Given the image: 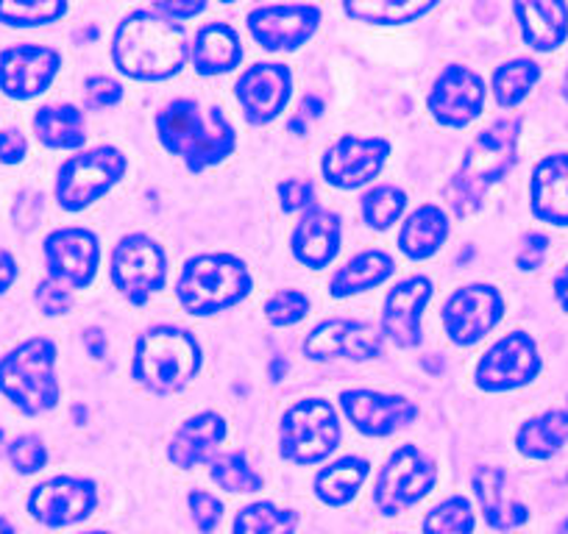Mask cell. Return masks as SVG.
Wrapping results in <instances>:
<instances>
[{
  "label": "cell",
  "instance_id": "e575fe53",
  "mask_svg": "<svg viewBox=\"0 0 568 534\" xmlns=\"http://www.w3.org/2000/svg\"><path fill=\"white\" fill-rule=\"evenodd\" d=\"M540 81V64L532 59H513L501 68L494 70V97L501 109H513L532 92V86Z\"/></svg>",
  "mask_w": 568,
  "mask_h": 534
},
{
  "label": "cell",
  "instance_id": "8992f818",
  "mask_svg": "<svg viewBox=\"0 0 568 534\" xmlns=\"http://www.w3.org/2000/svg\"><path fill=\"white\" fill-rule=\"evenodd\" d=\"M0 396L23 415H42L59 404L57 346L48 337H31L0 359Z\"/></svg>",
  "mask_w": 568,
  "mask_h": 534
},
{
  "label": "cell",
  "instance_id": "f35d334b",
  "mask_svg": "<svg viewBox=\"0 0 568 534\" xmlns=\"http://www.w3.org/2000/svg\"><path fill=\"white\" fill-rule=\"evenodd\" d=\"M210 476L226 493H256L262 490V476L248 465L245 454H221L212 460Z\"/></svg>",
  "mask_w": 568,
  "mask_h": 534
},
{
  "label": "cell",
  "instance_id": "ac0fdd59",
  "mask_svg": "<svg viewBox=\"0 0 568 534\" xmlns=\"http://www.w3.org/2000/svg\"><path fill=\"white\" fill-rule=\"evenodd\" d=\"M237 103L251 125H267L287 109L293 95V73L287 64H251L234 86Z\"/></svg>",
  "mask_w": 568,
  "mask_h": 534
},
{
  "label": "cell",
  "instance_id": "4316f807",
  "mask_svg": "<svg viewBox=\"0 0 568 534\" xmlns=\"http://www.w3.org/2000/svg\"><path fill=\"white\" fill-rule=\"evenodd\" d=\"M521 37L535 51H555L568 37V3L560 0H529L513 7Z\"/></svg>",
  "mask_w": 568,
  "mask_h": 534
},
{
  "label": "cell",
  "instance_id": "e0dca14e",
  "mask_svg": "<svg viewBox=\"0 0 568 534\" xmlns=\"http://www.w3.org/2000/svg\"><path fill=\"white\" fill-rule=\"evenodd\" d=\"M382 351H385V342H382L379 329L365 320L329 318L315 326L304 340V353L313 362H326V359L368 362V359L382 357Z\"/></svg>",
  "mask_w": 568,
  "mask_h": 534
},
{
  "label": "cell",
  "instance_id": "f5cc1de1",
  "mask_svg": "<svg viewBox=\"0 0 568 534\" xmlns=\"http://www.w3.org/2000/svg\"><path fill=\"white\" fill-rule=\"evenodd\" d=\"M84 346H87V351H90L92 359L106 357V346H109L106 335H103L101 329H95V326L84 331Z\"/></svg>",
  "mask_w": 568,
  "mask_h": 534
},
{
  "label": "cell",
  "instance_id": "ffe728a7",
  "mask_svg": "<svg viewBox=\"0 0 568 534\" xmlns=\"http://www.w3.org/2000/svg\"><path fill=\"white\" fill-rule=\"evenodd\" d=\"M390 156V143L382 137H341L324 156V178L337 189H357L374 182Z\"/></svg>",
  "mask_w": 568,
  "mask_h": 534
},
{
  "label": "cell",
  "instance_id": "ba28073f",
  "mask_svg": "<svg viewBox=\"0 0 568 534\" xmlns=\"http://www.w3.org/2000/svg\"><path fill=\"white\" fill-rule=\"evenodd\" d=\"M125 171H129V160L123 156V151L112 148V145L70 156L59 167L57 204L64 212L87 209L90 204L101 201L125 176Z\"/></svg>",
  "mask_w": 568,
  "mask_h": 534
},
{
  "label": "cell",
  "instance_id": "4fadbf2b",
  "mask_svg": "<svg viewBox=\"0 0 568 534\" xmlns=\"http://www.w3.org/2000/svg\"><path fill=\"white\" fill-rule=\"evenodd\" d=\"M42 250L48 279L59 281L68 290H84L92 285L101 265V243L90 228H57L48 234Z\"/></svg>",
  "mask_w": 568,
  "mask_h": 534
},
{
  "label": "cell",
  "instance_id": "8fae6325",
  "mask_svg": "<svg viewBox=\"0 0 568 534\" xmlns=\"http://www.w3.org/2000/svg\"><path fill=\"white\" fill-rule=\"evenodd\" d=\"M505 318V298L490 285H468L449 296L440 309V320L455 346H477Z\"/></svg>",
  "mask_w": 568,
  "mask_h": 534
},
{
  "label": "cell",
  "instance_id": "f907efd6",
  "mask_svg": "<svg viewBox=\"0 0 568 534\" xmlns=\"http://www.w3.org/2000/svg\"><path fill=\"white\" fill-rule=\"evenodd\" d=\"M42 215V195L40 193H23L20 201L14 204V220L20 223L23 228L37 226Z\"/></svg>",
  "mask_w": 568,
  "mask_h": 534
},
{
  "label": "cell",
  "instance_id": "277c9868",
  "mask_svg": "<svg viewBox=\"0 0 568 534\" xmlns=\"http://www.w3.org/2000/svg\"><path fill=\"white\" fill-rule=\"evenodd\" d=\"M201 370V346L187 329L154 326L134 342L131 379L156 396L184 390Z\"/></svg>",
  "mask_w": 568,
  "mask_h": 534
},
{
  "label": "cell",
  "instance_id": "b9f144b4",
  "mask_svg": "<svg viewBox=\"0 0 568 534\" xmlns=\"http://www.w3.org/2000/svg\"><path fill=\"white\" fill-rule=\"evenodd\" d=\"M9 462L18 473H37L48 465V449L37 434H23L9 445Z\"/></svg>",
  "mask_w": 568,
  "mask_h": 534
},
{
  "label": "cell",
  "instance_id": "816d5d0a",
  "mask_svg": "<svg viewBox=\"0 0 568 534\" xmlns=\"http://www.w3.org/2000/svg\"><path fill=\"white\" fill-rule=\"evenodd\" d=\"M14 279H18V261L9 250H0V296L14 285Z\"/></svg>",
  "mask_w": 568,
  "mask_h": 534
},
{
  "label": "cell",
  "instance_id": "7a4b0ae2",
  "mask_svg": "<svg viewBox=\"0 0 568 534\" xmlns=\"http://www.w3.org/2000/svg\"><path fill=\"white\" fill-rule=\"evenodd\" d=\"M156 137L168 154L184 160L190 173L217 165L237 148V134L221 106L204 109L193 97H179L156 114Z\"/></svg>",
  "mask_w": 568,
  "mask_h": 534
},
{
  "label": "cell",
  "instance_id": "ab89813d",
  "mask_svg": "<svg viewBox=\"0 0 568 534\" xmlns=\"http://www.w3.org/2000/svg\"><path fill=\"white\" fill-rule=\"evenodd\" d=\"M424 534H471L474 532V510L471 501L463 495L440 501L435 510L426 512Z\"/></svg>",
  "mask_w": 568,
  "mask_h": 534
},
{
  "label": "cell",
  "instance_id": "ee69618b",
  "mask_svg": "<svg viewBox=\"0 0 568 534\" xmlns=\"http://www.w3.org/2000/svg\"><path fill=\"white\" fill-rule=\"evenodd\" d=\"M34 301L37 307H40V312L48 315V318H57V315L70 312V307H73V296H70L68 287H62L53 279H45L37 285Z\"/></svg>",
  "mask_w": 568,
  "mask_h": 534
},
{
  "label": "cell",
  "instance_id": "cb8c5ba5",
  "mask_svg": "<svg viewBox=\"0 0 568 534\" xmlns=\"http://www.w3.org/2000/svg\"><path fill=\"white\" fill-rule=\"evenodd\" d=\"M529 206L538 220L568 226V154H551L535 165L529 178Z\"/></svg>",
  "mask_w": 568,
  "mask_h": 534
},
{
  "label": "cell",
  "instance_id": "484cf974",
  "mask_svg": "<svg viewBox=\"0 0 568 534\" xmlns=\"http://www.w3.org/2000/svg\"><path fill=\"white\" fill-rule=\"evenodd\" d=\"M471 484L490 528L510 532V528L524 526V523L529 521V510L521 504V501L513 499L510 479H507V473L501 471V468L496 465L477 468L471 476Z\"/></svg>",
  "mask_w": 568,
  "mask_h": 534
},
{
  "label": "cell",
  "instance_id": "680465c9",
  "mask_svg": "<svg viewBox=\"0 0 568 534\" xmlns=\"http://www.w3.org/2000/svg\"><path fill=\"white\" fill-rule=\"evenodd\" d=\"M557 534H568V517L560 523V528H557Z\"/></svg>",
  "mask_w": 568,
  "mask_h": 534
},
{
  "label": "cell",
  "instance_id": "9c48e42d",
  "mask_svg": "<svg viewBox=\"0 0 568 534\" xmlns=\"http://www.w3.org/2000/svg\"><path fill=\"white\" fill-rule=\"evenodd\" d=\"M168 281V256L149 234H129L112 250V285L134 307L149 304Z\"/></svg>",
  "mask_w": 568,
  "mask_h": 534
},
{
  "label": "cell",
  "instance_id": "7dc6e473",
  "mask_svg": "<svg viewBox=\"0 0 568 534\" xmlns=\"http://www.w3.org/2000/svg\"><path fill=\"white\" fill-rule=\"evenodd\" d=\"M546 250H549V237H546V234H527V237H524V248L518 250L516 256V265L521 267V270H535V267H540V261L546 259Z\"/></svg>",
  "mask_w": 568,
  "mask_h": 534
},
{
  "label": "cell",
  "instance_id": "681fc988",
  "mask_svg": "<svg viewBox=\"0 0 568 534\" xmlns=\"http://www.w3.org/2000/svg\"><path fill=\"white\" fill-rule=\"evenodd\" d=\"M149 9H154L156 14H162V18L168 20H190L195 18V14H201L206 9V3H195V0H187V3H176V0H156V3H151Z\"/></svg>",
  "mask_w": 568,
  "mask_h": 534
},
{
  "label": "cell",
  "instance_id": "30bf717a",
  "mask_svg": "<svg viewBox=\"0 0 568 534\" xmlns=\"http://www.w3.org/2000/svg\"><path fill=\"white\" fill-rule=\"evenodd\" d=\"M438 482V468L415 445H402L390 454L376 476L374 504L382 515H398L407 506L418 504Z\"/></svg>",
  "mask_w": 568,
  "mask_h": 534
},
{
  "label": "cell",
  "instance_id": "c3c4849f",
  "mask_svg": "<svg viewBox=\"0 0 568 534\" xmlns=\"http://www.w3.org/2000/svg\"><path fill=\"white\" fill-rule=\"evenodd\" d=\"M29 154V140L23 137L20 129L0 131V162L3 165H20Z\"/></svg>",
  "mask_w": 568,
  "mask_h": 534
},
{
  "label": "cell",
  "instance_id": "bcb514c9",
  "mask_svg": "<svg viewBox=\"0 0 568 534\" xmlns=\"http://www.w3.org/2000/svg\"><path fill=\"white\" fill-rule=\"evenodd\" d=\"M278 201L284 212H310L315 209V187L304 178H287L278 184Z\"/></svg>",
  "mask_w": 568,
  "mask_h": 534
},
{
  "label": "cell",
  "instance_id": "f1b7e54d",
  "mask_svg": "<svg viewBox=\"0 0 568 534\" xmlns=\"http://www.w3.org/2000/svg\"><path fill=\"white\" fill-rule=\"evenodd\" d=\"M446 239H449L446 212L435 204H424L404 220L402 232H398V250L407 259L420 261L438 254Z\"/></svg>",
  "mask_w": 568,
  "mask_h": 534
},
{
  "label": "cell",
  "instance_id": "44dd1931",
  "mask_svg": "<svg viewBox=\"0 0 568 534\" xmlns=\"http://www.w3.org/2000/svg\"><path fill=\"white\" fill-rule=\"evenodd\" d=\"M341 407L365 438H390L418 418V407L409 398L374 390H346L341 396Z\"/></svg>",
  "mask_w": 568,
  "mask_h": 534
},
{
  "label": "cell",
  "instance_id": "db71d44e",
  "mask_svg": "<svg viewBox=\"0 0 568 534\" xmlns=\"http://www.w3.org/2000/svg\"><path fill=\"white\" fill-rule=\"evenodd\" d=\"M555 298L562 312H568V265L555 276Z\"/></svg>",
  "mask_w": 568,
  "mask_h": 534
},
{
  "label": "cell",
  "instance_id": "9a60e30c",
  "mask_svg": "<svg viewBox=\"0 0 568 534\" xmlns=\"http://www.w3.org/2000/svg\"><path fill=\"white\" fill-rule=\"evenodd\" d=\"M62 68V53L48 45H12L0 53V90L14 101L42 95Z\"/></svg>",
  "mask_w": 568,
  "mask_h": 534
},
{
  "label": "cell",
  "instance_id": "3957f363",
  "mask_svg": "<svg viewBox=\"0 0 568 534\" xmlns=\"http://www.w3.org/2000/svg\"><path fill=\"white\" fill-rule=\"evenodd\" d=\"M518 134L521 117L496 120L485 131H479L471 148L463 156L460 171L455 173L444 189V201L455 217H468L483 206L485 195L496 182L507 176L518 162Z\"/></svg>",
  "mask_w": 568,
  "mask_h": 534
},
{
  "label": "cell",
  "instance_id": "7402d4cb",
  "mask_svg": "<svg viewBox=\"0 0 568 534\" xmlns=\"http://www.w3.org/2000/svg\"><path fill=\"white\" fill-rule=\"evenodd\" d=\"M433 298V281L426 276H409L398 281L385 298L379 335L398 348H415L420 342V318Z\"/></svg>",
  "mask_w": 568,
  "mask_h": 534
},
{
  "label": "cell",
  "instance_id": "94428289",
  "mask_svg": "<svg viewBox=\"0 0 568 534\" xmlns=\"http://www.w3.org/2000/svg\"><path fill=\"white\" fill-rule=\"evenodd\" d=\"M566 97H568V79H566Z\"/></svg>",
  "mask_w": 568,
  "mask_h": 534
},
{
  "label": "cell",
  "instance_id": "d590c367",
  "mask_svg": "<svg viewBox=\"0 0 568 534\" xmlns=\"http://www.w3.org/2000/svg\"><path fill=\"white\" fill-rule=\"evenodd\" d=\"M296 526L298 515L293 510H282L271 501H256L240 510L232 534H293Z\"/></svg>",
  "mask_w": 568,
  "mask_h": 534
},
{
  "label": "cell",
  "instance_id": "6da1fadb",
  "mask_svg": "<svg viewBox=\"0 0 568 534\" xmlns=\"http://www.w3.org/2000/svg\"><path fill=\"white\" fill-rule=\"evenodd\" d=\"M190 59L187 31L176 20L154 9H136L118 25L112 40V62L134 81H165L182 73Z\"/></svg>",
  "mask_w": 568,
  "mask_h": 534
},
{
  "label": "cell",
  "instance_id": "60d3db41",
  "mask_svg": "<svg viewBox=\"0 0 568 534\" xmlns=\"http://www.w3.org/2000/svg\"><path fill=\"white\" fill-rule=\"evenodd\" d=\"M310 312V298L298 290H278L276 296L267 298L265 304V318L273 326L284 329V326H296L307 318Z\"/></svg>",
  "mask_w": 568,
  "mask_h": 534
},
{
  "label": "cell",
  "instance_id": "4dcf8cb0",
  "mask_svg": "<svg viewBox=\"0 0 568 534\" xmlns=\"http://www.w3.org/2000/svg\"><path fill=\"white\" fill-rule=\"evenodd\" d=\"M34 134L42 145L53 151L81 148L87 140L84 112L70 103H53V106L37 109Z\"/></svg>",
  "mask_w": 568,
  "mask_h": 534
},
{
  "label": "cell",
  "instance_id": "52a82bcc",
  "mask_svg": "<svg viewBox=\"0 0 568 534\" xmlns=\"http://www.w3.org/2000/svg\"><path fill=\"white\" fill-rule=\"evenodd\" d=\"M341 445V421L329 401L307 398L284 412L278 427V454L293 465H318Z\"/></svg>",
  "mask_w": 568,
  "mask_h": 534
},
{
  "label": "cell",
  "instance_id": "9f6ffc18",
  "mask_svg": "<svg viewBox=\"0 0 568 534\" xmlns=\"http://www.w3.org/2000/svg\"><path fill=\"white\" fill-rule=\"evenodd\" d=\"M284 373H287V362H284L282 357H276V359H273V362H271V379H273V381H282Z\"/></svg>",
  "mask_w": 568,
  "mask_h": 534
},
{
  "label": "cell",
  "instance_id": "d6986e66",
  "mask_svg": "<svg viewBox=\"0 0 568 534\" xmlns=\"http://www.w3.org/2000/svg\"><path fill=\"white\" fill-rule=\"evenodd\" d=\"M485 106V81L463 64H449L435 79L429 92V112L446 129H466L468 123L483 114Z\"/></svg>",
  "mask_w": 568,
  "mask_h": 534
},
{
  "label": "cell",
  "instance_id": "7bdbcfd3",
  "mask_svg": "<svg viewBox=\"0 0 568 534\" xmlns=\"http://www.w3.org/2000/svg\"><path fill=\"white\" fill-rule=\"evenodd\" d=\"M190 512H193V523L199 526L201 534H212L223 517V504L217 495L206 493V490H193L190 493Z\"/></svg>",
  "mask_w": 568,
  "mask_h": 534
},
{
  "label": "cell",
  "instance_id": "2e32d148",
  "mask_svg": "<svg viewBox=\"0 0 568 534\" xmlns=\"http://www.w3.org/2000/svg\"><path fill=\"white\" fill-rule=\"evenodd\" d=\"M321 9L313 3H276V7H256L248 14L251 37L265 51H296L307 45L318 31Z\"/></svg>",
  "mask_w": 568,
  "mask_h": 534
},
{
  "label": "cell",
  "instance_id": "5b68a950",
  "mask_svg": "<svg viewBox=\"0 0 568 534\" xmlns=\"http://www.w3.org/2000/svg\"><path fill=\"white\" fill-rule=\"evenodd\" d=\"M251 281L248 267L232 254H201L182 267L176 281V298L184 312L195 318H210L223 309L237 307L248 298Z\"/></svg>",
  "mask_w": 568,
  "mask_h": 534
},
{
  "label": "cell",
  "instance_id": "d4e9b609",
  "mask_svg": "<svg viewBox=\"0 0 568 534\" xmlns=\"http://www.w3.org/2000/svg\"><path fill=\"white\" fill-rule=\"evenodd\" d=\"M223 440H226V421L217 412H201L176 429L168 445V460L182 471H193L212 460Z\"/></svg>",
  "mask_w": 568,
  "mask_h": 534
},
{
  "label": "cell",
  "instance_id": "11a10c76",
  "mask_svg": "<svg viewBox=\"0 0 568 534\" xmlns=\"http://www.w3.org/2000/svg\"><path fill=\"white\" fill-rule=\"evenodd\" d=\"M321 112H324V101H321V97H315V95H307L302 101V117H321Z\"/></svg>",
  "mask_w": 568,
  "mask_h": 534
},
{
  "label": "cell",
  "instance_id": "74e56055",
  "mask_svg": "<svg viewBox=\"0 0 568 534\" xmlns=\"http://www.w3.org/2000/svg\"><path fill=\"white\" fill-rule=\"evenodd\" d=\"M359 206H363L365 223L371 228H376V232H385L407 209V193L393 187V184H382V187H374L371 193H365Z\"/></svg>",
  "mask_w": 568,
  "mask_h": 534
},
{
  "label": "cell",
  "instance_id": "f546056e",
  "mask_svg": "<svg viewBox=\"0 0 568 534\" xmlns=\"http://www.w3.org/2000/svg\"><path fill=\"white\" fill-rule=\"evenodd\" d=\"M393 274H396V261H393V256H387L385 250H363V254L348 259L346 265L332 276L329 296L332 298L359 296V292H368L374 290V287L385 285Z\"/></svg>",
  "mask_w": 568,
  "mask_h": 534
},
{
  "label": "cell",
  "instance_id": "603a6c76",
  "mask_svg": "<svg viewBox=\"0 0 568 534\" xmlns=\"http://www.w3.org/2000/svg\"><path fill=\"white\" fill-rule=\"evenodd\" d=\"M291 248L293 256L313 270L329 267L341 254V217L321 206L304 212L291 237Z\"/></svg>",
  "mask_w": 568,
  "mask_h": 534
},
{
  "label": "cell",
  "instance_id": "5bb4252c",
  "mask_svg": "<svg viewBox=\"0 0 568 534\" xmlns=\"http://www.w3.org/2000/svg\"><path fill=\"white\" fill-rule=\"evenodd\" d=\"M98 506V487L92 479L53 476L31 490L29 512L42 526L62 528L92 515Z\"/></svg>",
  "mask_w": 568,
  "mask_h": 534
},
{
  "label": "cell",
  "instance_id": "91938a15",
  "mask_svg": "<svg viewBox=\"0 0 568 534\" xmlns=\"http://www.w3.org/2000/svg\"><path fill=\"white\" fill-rule=\"evenodd\" d=\"M87 534H106V532H87Z\"/></svg>",
  "mask_w": 568,
  "mask_h": 534
},
{
  "label": "cell",
  "instance_id": "836d02e7",
  "mask_svg": "<svg viewBox=\"0 0 568 534\" xmlns=\"http://www.w3.org/2000/svg\"><path fill=\"white\" fill-rule=\"evenodd\" d=\"M438 3L435 0H426V3H418V0H348L343 3V12L348 18L359 20V23H376V25H404L415 23L424 14L435 12Z\"/></svg>",
  "mask_w": 568,
  "mask_h": 534
},
{
  "label": "cell",
  "instance_id": "d6a6232c",
  "mask_svg": "<svg viewBox=\"0 0 568 534\" xmlns=\"http://www.w3.org/2000/svg\"><path fill=\"white\" fill-rule=\"evenodd\" d=\"M371 465L363 456H343L315 476V495L326 506H343L359 493L368 479Z\"/></svg>",
  "mask_w": 568,
  "mask_h": 534
},
{
  "label": "cell",
  "instance_id": "7c38bea8",
  "mask_svg": "<svg viewBox=\"0 0 568 534\" xmlns=\"http://www.w3.org/2000/svg\"><path fill=\"white\" fill-rule=\"evenodd\" d=\"M540 353L527 331H510L485 351L477 364V387L485 392H507L527 387L540 373Z\"/></svg>",
  "mask_w": 568,
  "mask_h": 534
},
{
  "label": "cell",
  "instance_id": "8d00e7d4",
  "mask_svg": "<svg viewBox=\"0 0 568 534\" xmlns=\"http://www.w3.org/2000/svg\"><path fill=\"white\" fill-rule=\"evenodd\" d=\"M64 14H68L64 0H9V3H0V23L14 25V29L57 23Z\"/></svg>",
  "mask_w": 568,
  "mask_h": 534
},
{
  "label": "cell",
  "instance_id": "f6af8a7d",
  "mask_svg": "<svg viewBox=\"0 0 568 534\" xmlns=\"http://www.w3.org/2000/svg\"><path fill=\"white\" fill-rule=\"evenodd\" d=\"M123 101V86L106 75H92L84 81V103L87 109H109Z\"/></svg>",
  "mask_w": 568,
  "mask_h": 534
},
{
  "label": "cell",
  "instance_id": "1f68e13d",
  "mask_svg": "<svg viewBox=\"0 0 568 534\" xmlns=\"http://www.w3.org/2000/svg\"><path fill=\"white\" fill-rule=\"evenodd\" d=\"M568 445V410H549L518 429L516 449L527 460H549Z\"/></svg>",
  "mask_w": 568,
  "mask_h": 534
},
{
  "label": "cell",
  "instance_id": "83f0119b",
  "mask_svg": "<svg viewBox=\"0 0 568 534\" xmlns=\"http://www.w3.org/2000/svg\"><path fill=\"white\" fill-rule=\"evenodd\" d=\"M243 62V42L229 23H206L199 29L193 45L195 73L212 79V75L232 73Z\"/></svg>",
  "mask_w": 568,
  "mask_h": 534
},
{
  "label": "cell",
  "instance_id": "6f0895ef",
  "mask_svg": "<svg viewBox=\"0 0 568 534\" xmlns=\"http://www.w3.org/2000/svg\"><path fill=\"white\" fill-rule=\"evenodd\" d=\"M0 534H14L12 523H9V521H7V517H0Z\"/></svg>",
  "mask_w": 568,
  "mask_h": 534
}]
</instances>
